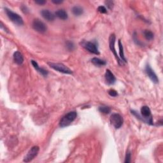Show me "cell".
Here are the masks:
<instances>
[{
    "mask_svg": "<svg viewBox=\"0 0 163 163\" xmlns=\"http://www.w3.org/2000/svg\"><path fill=\"white\" fill-rule=\"evenodd\" d=\"M104 3L106 4L107 7L109 8V9H112L113 7H114V1H106L104 2Z\"/></svg>",
    "mask_w": 163,
    "mask_h": 163,
    "instance_id": "cb8c5ba5",
    "label": "cell"
},
{
    "mask_svg": "<svg viewBox=\"0 0 163 163\" xmlns=\"http://www.w3.org/2000/svg\"><path fill=\"white\" fill-rule=\"evenodd\" d=\"M5 12H6L8 17L10 19V20L14 24L19 25V26H22L24 24V21L23 18L17 13L12 12V10L8 9L7 8H5Z\"/></svg>",
    "mask_w": 163,
    "mask_h": 163,
    "instance_id": "3957f363",
    "label": "cell"
},
{
    "mask_svg": "<svg viewBox=\"0 0 163 163\" xmlns=\"http://www.w3.org/2000/svg\"><path fill=\"white\" fill-rule=\"evenodd\" d=\"M131 152L129 151H128L126 153V157H125V161L124 162L125 163H129L131 162Z\"/></svg>",
    "mask_w": 163,
    "mask_h": 163,
    "instance_id": "7402d4cb",
    "label": "cell"
},
{
    "mask_svg": "<svg viewBox=\"0 0 163 163\" xmlns=\"http://www.w3.org/2000/svg\"><path fill=\"white\" fill-rule=\"evenodd\" d=\"M118 48H119V54H120V59L124 63H127L126 58L124 56V48L122 43H121L120 40H118Z\"/></svg>",
    "mask_w": 163,
    "mask_h": 163,
    "instance_id": "e0dca14e",
    "label": "cell"
},
{
    "mask_svg": "<svg viewBox=\"0 0 163 163\" xmlns=\"http://www.w3.org/2000/svg\"><path fill=\"white\" fill-rule=\"evenodd\" d=\"M133 40H134V42L136 43L138 45H142V43L140 42V41L137 39L136 38V33H134V35H133Z\"/></svg>",
    "mask_w": 163,
    "mask_h": 163,
    "instance_id": "484cf974",
    "label": "cell"
},
{
    "mask_svg": "<svg viewBox=\"0 0 163 163\" xmlns=\"http://www.w3.org/2000/svg\"><path fill=\"white\" fill-rule=\"evenodd\" d=\"M81 44L83 47H84L90 53L96 55L99 54V51L96 42H94V41H82Z\"/></svg>",
    "mask_w": 163,
    "mask_h": 163,
    "instance_id": "5b68a950",
    "label": "cell"
},
{
    "mask_svg": "<svg viewBox=\"0 0 163 163\" xmlns=\"http://www.w3.org/2000/svg\"><path fill=\"white\" fill-rule=\"evenodd\" d=\"M1 28H4V29H5V30H6V31H7V32H8V29L6 28V27L3 26V23H2V22H1Z\"/></svg>",
    "mask_w": 163,
    "mask_h": 163,
    "instance_id": "f546056e",
    "label": "cell"
},
{
    "mask_svg": "<svg viewBox=\"0 0 163 163\" xmlns=\"http://www.w3.org/2000/svg\"><path fill=\"white\" fill-rule=\"evenodd\" d=\"M66 48H67L70 51H73L75 49V44L73 42L70 41H68L66 43Z\"/></svg>",
    "mask_w": 163,
    "mask_h": 163,
    "instance_id": "44dd1931",
    "label": "cell"
},
{
    "mask_svg": "<svg viewBox=\"0 0 163 163\" xmlns=\"http://www.w3.org/2000/svg\"><path fill=\"white\" fill-rule=\"evenodd\" d=\"M49 66L51 68L54 69V70L59 71L60 73L65 74H72L73 71L67 66L64 65L61 63H48Z\"/></svg>",
    "mask_w": 163,
    "mask_h": 163,
    "instance_id": "277c9868",
    "label": "cell"
},
{
    "mask_svg": "<svg viewBox=\"0 0 163 163\" xmlns=\"http://www.w3.org/2000/svg\"><path fill=\"white\" fill-rule=\"evenodd\" d=\"M40 148L38 146H34L33 147L27 152V155L24 157V162H29L35 158V157L38 155V152H39Z\"/></svg>",
    "mask_w": 163,
    "mask_h": 163,
    "instance_id": "9c48e42d",
    "label": "cell"
},
{
    "mask_svg": "<svg viewBox=\"0 0 163 163\" xmlns=\"http://www.w3.org/2000/svg\"><path fill=\"white\" fill-rule=\"evenodd\" d=\"M99 111L102 114H108L111 112V108L107 106H101L99 107Z\"/></svg>",
    "mask_w": 163,
    "mask_h": 163,
    "instance_id": "ffe728a7",
    "label": "cell"
},
{
    "mask_svg": "<svg viewBox=\"0 0 163 163\" xmlns=\"http://www.w3.org/2000/svg\"><path fill=\"white\" fill-rule=\"evenodd\" d=\"M115 40H116V37L115 34H112L110 36L109 38V47L110 49L111 50V51L114 53V56L116 58V59L117 60V62L118 63L119 65H124V62L122 61V60L120 59V58L118 56L117 52L115 51Z\"/></svg>",
    "mask_w": 163,
    "mask_h": 163,
    "instance_id": "52a82bcc",
    "label": "cell"
},
{
    "mask_svg": "<svg viewBox=\"0 0 163 163\" xmlns=\"http://www.w3.org/2000/svg\"><path fill=\"white\" fill-rule=\"evenodd\" d=\"M77 116V114L75 111H72L68 113L67 114H66L64 117L61 119L59 122L60 127H61V128H65V127L70 126V124L75 120Z\"/></svg>",
    "mask_w": 163,
    "mask_h": 163,
    "instance_id": "7a4b0ae2",
    "label": "cell"
},
{
    "mask_svg": "<svg viewBox=\"0 0 163 163\" xmlns=\"http://www.w3.org/2000/svg\"><path fill=\"white\" fill-rule=\"evenodd\" d=\"M131 113L132 114L136 116V118H139L143 122L148 124L150 125H154L153 117L151 114V110L148 106H143L142 107V108H141V116L134 110H131Z\"/></svg>",
    "mask_w": 163,
    "mask_h": 163,
    "instance_id": "6da1fadb",
    "label": "cell"
},
{
    "mask_svg": "<svg viewBox=\"0 0 163 163\" xmlns=\"http://www.w3.org/2000/svg\"><path fill=\"white\" fill-rule=\"evenodd\" d=\"M31 64H32L33 66L34 67V68L38 71V73H40V74L42 75L44 77L47 76V75L49 73L47 70H45V69H43L42 68H40V66H38L37 62H36L35 61L31 60Z\"/></svg>",
    "mask_w": 163,
    "mask_h": 163,
    "instance_id": "4fadbf2b",
    "label": "cell"
},
{
    "mask_svg": "<svg viewBox=\"0 0 163 163\" xmlns=\"http://www.w3.org/2000/svg\"><path fill=\"white\" fill-rule=\"evenodd\" d=\"M104 78H105V81L108 85H113L115 83V77L110 70H106V73L105 75H104Z\"/></svg>",
    "mask_w": 163,
    "mask_h": 163,
    "instance_id": "8fae6325",
    "label": "cell"
},
{
    "mask_svg": "<svg viewBox=\"0 0 163 163\" xmlns=\"http://www.w3.org/2000/svg\"><path fill=\"white\" fill-rule=\"evenodd\" d=\"M72 13L75 16H80L83 14L84 13V10L83 8L80 6H75L72 8Z\"/></svg>",
    "mask_w": 163,
    "mask_h": 163,
    "instance_id": "ac0fdd59",
    "label": "cell"
},
{
    "mask_svg": "<svg viewBox=\"0 0 163 163\" xmlns=\"http://www.w3.org/2000/svg\"><path fill=\"white\" fill-rule=\"evenodd\" d=\"M41 15L46 21L49 22L54 21L55 19V15L51 12L48 10H43L41 12Z\"/></svg>",
    "mask_w": 163,
    "mask_h": 163,
    "instance_id": "7c38bea8",
    "label": "cell"
},
{
    "mask_svg": "<svg viewBox=\"0 0 163 163\" xmlns=\"http://www.w3.org/2000/svg\"><path fill=\"white\" fill-rule=\"evenodd\" d=\"M91 62H92V63L94 65H95L96 66H98V67H101V66H105L106 65V63L105 61L99 59V58H97V57L92 58V59H91Z\"/></svg>",
    "mask_w": 163,
    "mask_h": 163,
    "instance_id": "9a60e30c",
    "label": "cell"
},
{
    "mask_svg": "<svg viewBox=\"0 0 163 163\" xmlns=\"http://www.w3.org/2000/svg\"><path fill=\"white\" fill-rule=\"evenodd\" d=\"M32 27L36 31L40 33H45L47 27L45 24L39 19H35L33 21L32 24Z\"/></svg>",
    "mask_w": 163,
    "mask_h": 163,
    "instance_id": "ba28073f",
    "label": "cell"
},
{
    "mask_svg": "<svg viewBox=\"0 0 163 163\" xmlns=\"http://www.w3.org/2000/svg\"><path fill=\"white\" fill-rule=\"evenodd\" d=\"M52 3H54V4H61L63 2V1H61V0H52Z\"/></svg>",
    "mask_w": 163,
    "mask_h": 163,
    "instance_id": "f1b7e54d",
    "label": "cell"
},
{
    "mask_svg": "<svg viewBox=\"0 0 163 163\" xmlns=\"http://www.w3.org/2000/svg\"><path fill=\"white\" fill-rule=\"evenodd\" d=\"M123 118L120 114H113L110 117V122L115 129H119L123 124Z\"/></svg>",
    "mask_w": 163,
    "mask_h": 163,
    "instance_id": "8992f818",
    "label": "cell"
},
{
    "mask_svg": "<svg viewBox=\"0 0 163 163\" xmlns=\"http://www.w3.org/2000/svg\"><path fill=\"white\" fill-rule=\"evenodd\" d=\"M98 11L101 13H106L107 12L106 8L104 6H99L98 8Z\"/></svg>",
    "mask_w": 163,
    "mask_h": 163,
    "instance_id": "d4e9b609",
    "label": "cell"
},
{
    "mask_svg": "<svg viewBox=\"0 0 163 163\" xmlns=\"http://www.w3.org/2000/svg\"><path fill=\"white\" fill-rule=\"evenodd\" d=\"M143 35H144L145 38L147 40L150 41L154 39V33L152 31H149V30H145V31H143Z\"/></svg>",
    "mask_w": 163,
    "mask_h": 163,
    "instance_id": "d6986e66",
    "label": "cell"
},
{
    "mask_svg": "<svg viewBox=\"0 0 163 163\" xmlns=\"http://www.w3.org/2000/svg\"><path fill=\"white\" fill-rule=\"evenodd\" d=\"M13 60L14 62L18 65H21L24 62V57L20 52L16 51L13 54Z\"/></svg>",
    "mask_w": 163,
    "mask_h": 163,
    "instance_id": "5bb4252c",
    "label": "cell"
},
{
    "mask_svg": "<svg viewBox=\"0 0 163 163\" xmlns=\"http://www.w3.org/2000/svg\"><path fill=\"white\" fill-rule=\"evenodd\" d=\"M55 14H56V17H57L58 18L62 19V20H66L68 17L67 12H66L65 10L63 9L58 10L57 11H56V13H55Z\"/></svg>",
    "mask_w": 163,
    "mask_h": 163,
    "instance_id": "2e32d148",
    "label": "cell"
},
{
    "mask_svg": "<svg viewBox=\"0 0 163 163\" xmlns=\"http://www.w3.org/2000/svg\"><path fill=\"white\" fill-rule=\"evenodd\" d=\"M21 10L24 13H27L29 12L28 8H27L26 6H24V5H23V6L21 7Z\"/></svg>",
    "mask_w": 163,
    "mask_h": 163,
    "instance_id": "83f0119b",
    "label": "cell"
},
{
    "mask_svg": "<svg viewBox=\"0 0 163 163\" xmlns=\"http://www.w3.org/2000/svg\"><path fill=\"white\" fill-rule=\"evenodd\" d=\"M35 3L39 5H43L46 3V1L45 0H37V1H35Z\"/></svg>",
    "mask_w": 163,
    "mask_h": 163,
    "instance_id": "4316f807",
    "label": "cell"
},
{
    "mask_svg": "<svg viewBox=\"0 0 163 163\" xmlns=\"http://www.w3.org/2000/svg\"><path fill=\"white\" fill-rule=\"evenodd\" d=\"M108 94L112 97H116V96H118V93L114 89H110L108 90Z\"/></svg>",
    "mask_w": 163,
    "mask_h": 163,
    "instance_id": "603a6c76",
    "label": "cell"
},
{
    "mask_svg": "<svg viewBox=\"0 0 163 163\" xmlns=\"http://www.w3.org/2000/svg\"><path fill=\"white\" fill-rule=\"evenodd\" d=\"M145 73L147 75L148 78L150 79L152 82H153L154 84H158L159 83V79L157 77V75L154 72V71L152 69V68L149 65H147L145 66Z\"/></svg>",
    "mask_w": 163,
    "mask_h": 163,
    "instance_id": "30bf717a",
    "label": "cell"
}]
</instances>
